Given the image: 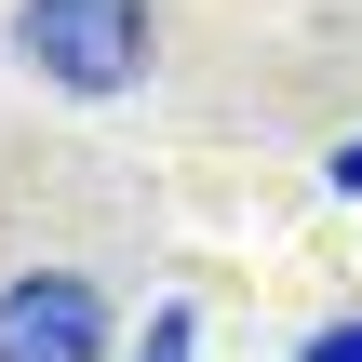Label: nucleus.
<instances>
[{
	"mask_svg": "<svg viewBox=\"0 0 362 362\" xmlns=\"http://www.w3.org/2000/svg\"><path fill=\"white\" fill-rule=\"evenodd\" d=\"M296 362H362V322H322V336H309Z\"/></svg>",
	"mask_w": 362,
	"mask_h": 362,
	"instance_id": "obj_3",
	"label": "nucleus"
},
{
	"mask_svg": "<svg viewBox=\"0 0 362 362\" xmlns=\"http://www.w3.org/2000/svg\"><path fill=\"white\" fill-rule=\"evenodd\" d=\"M107 349V296L81 269H27L0 296V362H94Z\"/></svg>",
	"mask_w": 362,
	"mask_h": 362,
	"instance_id": "obj_2",
	"label": "nucleus"
},
{
	"mask_svg": "<svg viewBox=\"0 0 362 362\" xmlns=\"http://www.w3.org/2000/svg\"><path fill=\"white\" fill-rule=\"evenodd\" d=\"M336 188H362V134H349V148H336Z\"/></svg>",
	"mask_w": 362,
	"mask_h": 362,
	"instance_id": "obj_5",
	"label": "nucleus"
},
{
	"mask_svg": "<svg viewBox=\"0 0 362 362\" xmlns=\"http://www.w3.org/2000/svg\"><path fill=\"white\" fill-rule=\"evenodd\" d=\"M148 362H188V309H161V322H148Z\"/></svg>",
	"mask_w": 362,
	"mask_h": 362,
	"instance_id": "obj_4",
	"label": "nucleus"
},
{
	"mask_svg": "<svg viewBox=\"0 0 362 362\" xmlns=\"http://www.w3.org/2000/svg\"><path fill=\"white\" fill-rule=\"evenodd\" d=\"M13 54L67 94H121L148 67V0H27L13 13Z\"/></svg>",
	"mask_w": 362,
	"mask_h": 362,
	"instance_id": "obj_1",
	"label": "nucleus"
}]
</instances>
